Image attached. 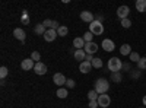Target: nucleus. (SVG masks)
Instances as JSON below:
<instances>
[{
  "label": "nucleus",
  "instance_id": "17",
  "mask_svg": "<svg viewBox=\"0 0 146 108\" xmlns=\"http://www.w3.org/2000/svg\"><path fill=\"white\" fill-rule=\"evenodd\" d=\"M136 9H137V12H140V13H145L146 12V0H137Z\"/></svg>",
  "mask_w": 146,
  "mask_h": 108
},
{
  "label": "nucleus",
  "instance_id": "23",
  "mask_svg": "<svg viewBox=\"0 0 146 108\" xmlns=\"http://www.w3.org/2000/svg\"><path fill=\"white\" fill-rule=\"evenodd\" d=\"M92 67H94V69H101V67H102V60L98 58V57H95V58L92 60Z\"/></svg>",
  "mask_w": 146,
  "mask_h": 108
},
{
  "label": "nucleus",
  "instance_id": "9",
  "mask_svg": "<svg viewBox=\"0 0 146 108\" xmlns=\"http://www.w3.org/2000/svg\"><path fill=\"white\" fill-rule=\"evenodd\" d=\"M21 67L22 70H32L35 67V62L32 58H23L21 62Z\"/></svg>",
  "mask_w": 146,
  "mask_h": 108
},
{
  "label": "nucleus",
  "instance_id": "20",
  "mask_svg": "<svg viewBox=\"0 0 146 108\" xmlns=\"http://www.w3.org/2000/svg\"><path fill=\"white\" fill-rule=\"evenodd\" d=\"M56 95L60 98V99H64V98H67V95H69V92H67V89L66 88H58L57 89V92H56Z\"/></svg>",
  "mask_w": 146,
  "mask_h": 108
},
{
  "label": "nucleus",
  "instance_id": "30",
  "mask_svg": "<svg viewBox=\"0 0 146 108\" xmlns=\"http://www.w3.org/2000/svg\"><path fill=\"white\" fill-rule=\"evenodd\" d=\"M22 23H25V25H28L29 23V15L27 10H23V15H22Z\"/></svg>",
  "mask_w": 146,
  "mask_h": 108
},
{
  "label": "nucleus",
  "instance_id": "10",
  "mask_svg": "<svg viewBox=\"0 0 146 108\" xmlns=\"http://www.w3.org/2000/svg\"><path fill=\"white\" fill-rule=\"evenodd\" d=\"M80 19H82L83 22H86V23H92V22L95 21L94 15L91 13L89 10H83V12H80Z\"/></svg>",
  "mask_w": 146,
  "mask_h": 108
},
{
  "label": "nucleus",
  "instance_id": "6",
  "mask_svg": "<svg viewBox=\"0 0 146 108\" xmlns=\"http://www.w3.org/2000/svg\"><path fill=\"white\" fill-rule=\"evenodd\" d=\"M98 48H100V47H98V44H96V42H86V44H85V53H86V54H95L96 51H98Z\"/></svg>",
  "mask_w": 146,
  "mask_h": 108
},
{
  "label": "nucleus",
  "instance_id": "5",
  "mask_svg": "<svg viewBox=\"0 0 146 108\" xmlns=\"http://www.w3.org/2000/svg\"><path fill=\"white\" fill-rule=\"evenodd\" d=\"M53 82L56 83L57 86H60V88H62L63 85H66L67 79H66V76H64L63 73H54V76H53Z\"/></svg>",
  "mask_w": 146,
  "mask_h": 108
},
{
  "label": "nucleus",
  "instance_id": "13",
  "mask_svg": "<svg viewBox=\"0 0 146 108\" xmlns=\"http://www.w3.org/2000/svg\"><path fill=\"white\" fill-rule=\"evenodd\" d=\"M13 37L16 40H19L21 42H23V41H25V38H27V34H25V31H23V29L16 28V29H13Z\"/></svg>",
  "mask_w": 146,
  "mask_h": 108
},
{
  "label": "nucleus",
  "instance_id": "24",
  "mask_svg": "<svg viewBox=\"0 0 146 108\" xmlns=\"http://www.w3.org/2000/svg\"><path fill=\"white\" fill-rule=\"evenodd\" d=\"M129 57H130V60H131L133 63H139V60L142 58V57L139 56V53H133V51H131V54H130Z\"/></svg>",
  "mask_w": 146,
  "mask_h": 108
},
{
  "label": "nucleus",
  "instance_id": "3",
  "mask_svg": "<svg viewBox=\"0 0 146 108\" xmlns=\"http://www.w3.org/2000/svg\"><path fill=\"white\" fill-rule=\"evenodd\" d=\"M89 32H92L94 35H102V32H104V25H102V22L94 21L92 23H89Z\"/></svg>",
  "mask_w": 146,
  "mask_h": 108
},
{
  "label": "nucleus",
  "instance_id": "7",
  "mask_svg": "<svg viewBox=\"0 0 146 108\" xmlns=\"http://www.w3.org/2000/svg\"><path fill=\"white\" fill-rule=\"evenodd\" d=\"M129 13H130V7L129 6H120L117 9V16L123 21V19H127L129 18Z\"/></svg>",
  "mask_w": 146,
  "mask_h": 108
},
{
  "label": "nucleus",
  "instance_id": "25",
  "mask_svg": "<svg viewBox=\"0 0 146 108\" xmlns=\"http://www.w3.org/2000/svg\"><path fill=\"white\" fill-rule=\"evenodd\" d=\"M137 67H139V70H146V57H142V58L139 60Z\"/></svg>",
  "mask_w": 146,
  "mask_h": 108
},
{
  "label": "nucleus",
  "instance_id": "32",
  "mask_svg": "<svg viewBox=\"0 0 146 108\" xmlns=\"http://www.w3.org/2000/svg\"><path fill=\"white\" fill-rule=\"evenodd\" d=\"M42 25H44L45 28H48V29H51V27H53V21H51V19H44Z\"/></svg>",
  "mask_w": 146,
  "mask_h": 108
},
{
  "label": "nucleus",
  "instance_id": "36",
  "mask_svg": "<svg viewBox=\"0 0 146 108\" xmlns=\"http://www.w3.org/2000/svg\"><path fill=\"white\" fill-rule=\"evenodd\" d=\"M123 69L129 72V70H130V63H123Z\"/></svg>",
  "mask_w": 146,
  "mask_h": 108
},
{
  "label": "nucleus",
  "instance_id": "14",
  "mask_svg": "<svg viewBox=\"0 0 146 108\" xmlns=\"http://www.w3.org/2000/svg\"><path fill=\"white\" fill-rule=\"evenodd\" d=\"M85 44H86V42H85L83 37H78V38L73 40V47H75V50H83Z\"/></svg>",
  "mask_w": 146,
  "mask_h": 108
},
{
  "label": "nucleus",
  "instance_id": "19",
  "mask_svg": "<svg viewBox=\"0 0 146 108\" xmlns=\"http://www.w3.org/2000/svg\"><path fill=\"white\" fill-rule=\"evenodd\" d=\"M34 32H35L36 35H42V37H44V34L47 32V28L42 25V23H38V25L34 28Z\"/></svg>",
  "mask_w": 146,
  "mask_h": 108
},
{
  "label": "nucleus",
  "instance_id": "8",
  "mask_svg": "<svg viewBox=\"0 0 146 108\" xmlns=\"http://www.w3.org/2000/svg\"><path fill=\"white\" fill-rule=\"evenodd\" d=\"M110 104H111V98H110V95H107V93L100 95V98H98V105L100 107L107 108V107H110Z\"/></svg>",
  "mask_w": 146,
  "mask_h": 108
},
{
  "label": "nucleus",
  "instance_id": "2",
  "mask_svg": "<svg viewBox=\"0 0 146 108\" xmlns=\"http://www.w3.org/2000/svg\"><path fill=\"white\" fill-rule=\"evenodd\" d=\"M96 92H98L100 95H102V93H107V91L110 89V82L107 80V79H98L95 82V88H94Z\"/></svg>",
  "mask_w": 146,
  "mask_h": 108
},
{
  "label": "nucleus",
  "instance_id": "28",
  "mask_svg": "<svg viewBox=\"0 0 146 108\" xmlns=\"http://www.w3.org/2000/svg\"><path fill=\"white\" fill-rule=\"evenodd\" d=\"M92 38H94V34H92V32H89V31L83 35V40H85V42H92Z\"/></svg>",
  "mask_w": 146,
  "mask_h": 108
},
{
  "label": "nucleus",
  "instance_id": "1",
  "mask_svg": "<svg viewBox=\"0 0 146 108\" xmlns=\"http://www.w3.org/2000/svg\"><path fill=\"white\" fill-rule=\"evenodd\" d=\"M107 67L111 73H117V72H120L123 69V62H121L118 57H111L107 63Z\"/></svg>",
  "mask_w": 146,
  "mask_h": 108
},
{
  "label": "nucleus",
  "instance_id": "26",
  "mask_svg": "<svg viewBox=\"0 0 146 108\" xmlns=\"http://www.w3.org/2000/svg\"><path fill=\"white\" fill-rule=\"evenodd\" d=\"M7 73H9V70H7L6 66H2V67H0V78H2V80L7 76Z\"/></svg>",
  "mask_w": 146,
  "mask_h": 108
},
{
  "label": "nucleus",
  "instance_id": "37",
  "mask_svg": "<svg viewBox=\"0 0 146 108\" xmlns=\"http://www.w3.org/2000/svg\"><path fill=\"white\" fill-rule=\"evenodd\" d=\"M95 21H98V22H102V21H104L102 15H96V19H95Z\"/></svg>",
  "mask_w": 146,
  "mask_h": 108
},
{
  "label": "nucleus",
  "instance_id": "18",
  "mask_svg": "<svg viewBox=\"0 0 146 108\" xmlns=\"http://www.w3.org/2000/svg\"><path fill=\"white\" fill-rule=\"evenodd\" d=\"M73 56H75V58L78 60V62L82 63L83 60H85V57H86V53H85V50H76Z\"/></svg>",
  "mask_w": 146,
  "mask_h": 108
},
{
  "label": "nucleus",
  "instance_id": "4",
  "mask_svg": "<svg viewBox=\"0 0 146 108\" xmlns=\"http://www.w3.org/2000/svg\"><path fill=\"white\" fill-rule=\"evenodd\" d=\"M114 48H115V44H114L113 40H110V38L102 40V50H104V51L111 53V51H114Z\"/></svg>",
  "mask_w": 146,
  "mask_h": 108
},
{
  "label": "nucleus",
  "instance_id": "21",
  "mask_svg": "<svg viewBox=\"0 0 146 108\" xmlns=\"http://www.w3.org/2000/svg\"><path fill=\"white\" fill-rule=\"evenodd\" d=\"M88 98H89V101H98V98H100V93L96 92L95 89H91V91L88 92Z\"/></svg>",
  "mask_w": 146,
  "mask_h": 108
},
{
  "label": "nucleus",
  "instance_id": "35",
  "mask_svg": "<svg viewBox=\"0 0 146 108\" xmlns=\"http://www.w3.org/2000/svg\"><path fill=\"white\" fill-rule=\"evenodd\" d=\"M94 58H95V57H94L92 54H86V57H85V60H86V62H91V63H92Z\"/></svg>",
  "mask_w": 146,
  "mask_h": 108
},
{
  "label": "nucleus",
  "instance_id": "27",
  "mask_svg": "<svg viewBox=\"0 0 146 108\" xmlns=\"http://www.w3.org/2000/svg\"><path fill=\"white\" fill-rule=\"evenodd\" d=\"M111 79H113V82H115V83H120L123 78H121V73H120V72H117V73H113Z\"/></svg>",
  "mask_w": 146,
  "mask_h": 108
},
{
  "label": "nucleus",
  "instance_id": "11",
  "mask_svg": "<svg viewBox=\"0 0 146 108\" xmlns=\"http://www.w3.org/2000/svg\"><path fill=\"white\" fill-rule=\"evenodd\" d=\"M57 37V31L56 29H47V32L44 34V40L47 42H53Z\"/></svg>",
  "mask_w": 146,
  "mask_h": 108
},
{
  "label": "nucleus",
  "instance_id": "31",
  "mask_svg": "<svg viewBox=\"0 0 146 108\" xmlns=\"http://www.w3.org/2000/svg\"><path fill=\"white\" fill-rule=\"evenodd\" d=\"M121 27H123V28H130L131 27V21L127 18V19H123V21H121Z\"/></svg>",
  "mask_w": 146,
  "mask_h": 108
},
{
  "label": "nucleus",
  "instance_id": "29",
  "mask_svg": "<svg viewBox=\"0 0 146 108\" xmlns=\"http://www.w3.org/2000/svg\"><path fill=\"white\" fill-rule=\"evenodd\" d=\"M31 58L34 60L35 63H38V62H40V58H41V54H40L38 51H32V54H31Z\"/></svg>",
  "mask_w": 146,
  "mask_h": 108
},
{
  "label": "nucleus",
  "instance_id": "15",
  "mask_svg": "<svg viewBox=\"0 0 146 108\" xmlns=\"http://www.w3.org/2000/svg\"><path fill=\"white\" fill-rule=\"evenodd\" d=\"M91 69H92V63L86 62V60H83V62L79 64V70L82 72V73H89Z\"/></svg>",
  "mask_w": 146,
  "mask_h": 108
},
{
  "label": "nucleus",
  "instance_id": "38",
  "mask_svg": "<svg viewBox=\"0 0 146 108\" xmlns=\"http://www.w3.org/2000/svg\"><path fill=\"white\" fill-rule=\"evenodd\" d=\"M142 101H143V105L146 107V95H145V97H143V99H142Z\"/></svg>",
  "mask_w": 146,
  "mask_h": 108
},
{
  "label": "nucleus",
  "instance_id": "34",
  "mask_svg": "<svg viewBox=\"0 0 146 108\" xmlns=\"http://www.w3.org/2000/svg\"><path fill=\"white\" fill-rule=\"evenodd\" d=\"M96 107H100L98 101H89V108H96Z\"/></svg>",
  "mask_w": 146,
  "mask_h": 108
},
{
  "label": "nucleus",
  "instance_id": "12",
  "mask_svg": "<svg viewBox=\"0 0 146 108\" xmlns=\"http://www.w3.org/2000/svg\"><path fill=\"white\" fill-rule=\"evenodd\" d=\"M34 72L36 75H45L47 73V66L44 64V63H41V62H38V63H35V67H34Z\"/></svg>",
  "mask_w": 146,
  "mask_h": 108
},
{
  "label": "nucleus",
  "instance_id": "33",
  "mask_svg": "<svg viewBox=\"0 0 146 108\" xmlns=\"http://www.w3.org/2000/svg\"><path fill=\"white\" fill-rule=\"evenodd\" d=\"M66 85H67V88H69V89H72V88H75V80H73V79H67V82H66Z\"/></svg>",
  "mask_w": 146,
  "mask_h": 108
},
{
  "label": "nucleus",
  "instance_id": "16",
  "mask_svg": "<svg viewBox=\"0 0 146 108\" xmlns=\"http://www.w3.org/2000/svg\"><path fill=\"white\" fill-rule=\"evenodd\" d=\"M120 53H121V56H130L131 54V47L129 44H123L120 47Z\"/></svg>",
  "mask_w": 146,
  "mask_h": 108
},
{
  "label": "nucleus",
  "instance_id": "22",
  "mask_svg": "<svg viewBox=\"0 0 146 108\" xmlns=\"http://www.w3.org/2000/svg\"><path fill=\"white\" fill-rule=\"evenodd\" d=\"M67 32H69V29H67V27H64V25H60V28L57 29V35H58V37H66Z\"/></svg>",
  "mask_w": 146,
  "mask_h": 108
}]
</instances>
